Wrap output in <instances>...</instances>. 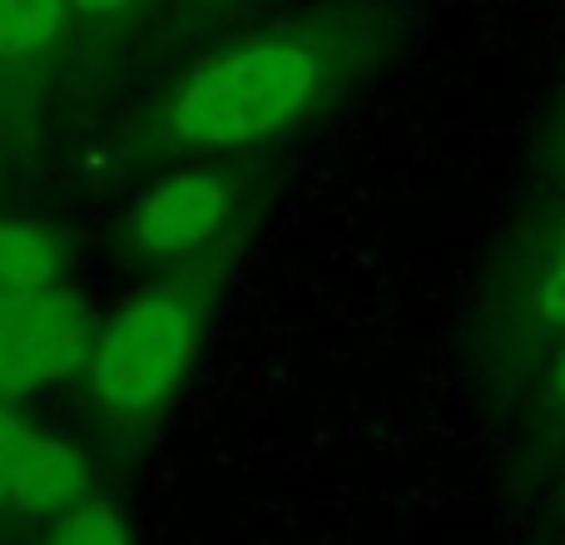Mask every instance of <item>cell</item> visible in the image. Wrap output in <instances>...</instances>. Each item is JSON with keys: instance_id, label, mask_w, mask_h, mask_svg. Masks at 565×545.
<instances>
[{"instance_id": "1", "label": "cell", "mask_w": 565, "mask_h": 545, "mask_svg": "<svg viewBox=\"0 0 565 545\" xmlns=\"http://www.w3.org/2000/svg\"><path fill=\"white\" fill-rule=\"evenodd\" d=\"M402 15L387 0H322L189 60L135 125L149 154L224 159L274 145L338 105L397 50Z\"/></svg>"}, {"instance_id": "2", "label": "cell", "mask_w": 565, "mask_h": 545, "mask_svg": "<svg viewBox=\"0 0 565 545\" xmlns=\"http://www.w3.org/2000/svg\"><path fill=\"white\" fill-rule=\"evenodd\" d=\"M199 342V292L184 282L149 288L115 312L105 332H95L89 348V397L99 412L119 421L154 417L179 392Z\"/></svg>"}, {"instance_id": "3", "label": "cell", "mask_w": 565, "mask_h": 545, "mask_svg": "<svg viewBox=\"0 0 565 545\" xmlns=\"http://www.w3.org/2000/svg\"><path fill=\"white\" fill-rule=\"evenodd\" d=\"M238 204H244L238 174L214 164L179 169V174L149 184L125 209L119 238L129 254L149 258V264H184V258L209 254L234 228Z\"/></svg>"}, {"instance_id": "4", "label": "cell", "mask_w": 565, "mask_h": 545, "mask_svg": "<svg viewBox=\"0 0 565 545\" xmlns=\"http://www.w3.org/2000/svg\"><path fill=\"white\" fill-rule=\"evenodd\" d=\"M95 328L70 288L0 292V402L70 382L89 362Z\"/></svg>"}, {"instance_id": "5", "label": "cell", "mask_w": 565, "mask_h": 545, "mask_svg": "<svg viewBox=\"0 0 565 545\" xmlns=\"http://www.w3.org/2000/svg\"><path fill=\"white\" fill-rule=\"evenodd\" d=\"M70 30V0H0V119H25L45 105Z\"/></svg>"}, {"instance_id": "6", "label": "cell", "mask_w": 565, "mask_h": 545, "mask_svg": "<svg viewBox=\"0 0 565 545\" xmlns=\"http://www.w3.org/2000/svg\"><path fill=\"white\" fill-rule=\"evenodd\" d=\"M85 501V457L55 431H30L10 471V511L20 516H60Z\"/></svg>"}, {"instance_id": "7", "label": "cell", "mask_w": 565, "mask_h": 545, "mask_svg": "<svg viewBox=\"0 0 565 545\" xmlns=\"http://www.w3.org/2000/svg\"><path fill=\"white\" fill-rule=\"evenodd\" d=\"M65 278V238L30 218H0V292H45Z\"/></svg>"}, {"instance_id": "8", "label": "cell", "mask_w": 565, "mask_h": 545, "mask_svg": "<svg viewBox=\"0 0 565 545\" xmlns=\"http://www.w3.org/2000/svg\"><path fill=\"white\" fill-rule=\"evenodd\" d=\"M526 322L541 338H565V224H556L536 268V288L526 302Z\"/></svg>"}, {"instance_id": "9", "label": "cell", "mask_w": 565, "mask_h": 545, "mask_svg": "<svg viewBox=\"0 0 565 545\" xmlns=\"http://www.w3.org/2000/svg\"><path fill=\"white\" fill-rule=\"evenodd\" d=\"M50 545H129V531L105 501H75L55 516Z\"/></svg>"}, {"instance_id": "10", "label": "cell", "mask_w": 565, "mask_h": 545, "mask_svg": "<svg viewBox=\"0 0 565 545\" xmlns=\"http://www.w3.org/2000/svg\"><path fill=\"white\" fill-rule=\"evenodd\" d=\"M25 437H30V427L20 421V412L10 402H0V511H10V471H15Z\"/></svg>"}, {"instance_id": "11", "label": "cell", "mask_w": 565, "mask_h": 545, "mask_svg": "<svg viewBox=\"0 0 565 545\" xmlns=\"http://www.w3.org/2000/svg\"><path fill=\"white\" fill-rule=\"evenodd\" d=\"M139 6L145 0H70V15H75V25H119Z\"/></svg>"}, {"instance_id": "12", "label": "cell", "mask_w": 565, "mask_h": 545, "mask_svg": "<svg viewBox=\"0 0 565 545\" xmlns=\"http://www.w3.org/2000/svg\"><path fill=\"white\" fill-rule=\"evenodd\" d=\"M546 397L556 402V407H565V342H561L556 362H551V382H546Z\"/></svg>"}, {"instance_id": "13", "label": "cell", "mask_w": 565, "mask_h": 545, "mask_svg": "<svg viewBox=\"0 0 565 545\" xmlns=\"http://www.w3.org/2000/svg\"><path fill=\"white\" fill-rule=\"evenodd\" d=\"M179 6H189V10H218V6H234V0H179Z\"/></svg>"}, {"instance_id": "14", "label": "cell", "mask_w": 565, "mask_h": 545, "mask_svg": "<svg viewBox=\"0 0 565 545\" xmlns=\"http://www.w3.org/2000/svg\"><path fill=\"white\" fill-rule=\"evenodd\" d=\"M561 164H565V139H561Z\"/></svg>"}]
</instances>
